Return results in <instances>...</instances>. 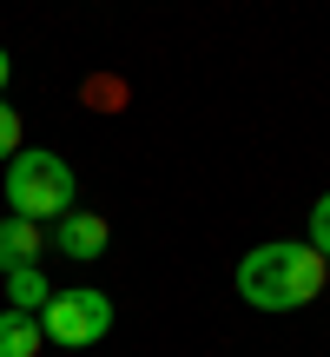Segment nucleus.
Returning a JSON list of instances; mask_svg holds the SVG:
<instances>
[{"label": "nucleus", "mask_w": 330, "mask_h": 357, "mask_svg": "<svg viewBox=\"0 0 330 357\" xmlns=\"http://www.w3.org/2000/svg\"><path fill=\"white\" fill-rule=\"evenodd\" d=\"M330 284V265L297 238H271L238 265V298L251 311H304Z\"/></svg>", "instance_id": "1"}, {"label": "nucleus", "mask_w": 330, "mask_h": 357, "mask_svg": "<svg viewBox=\"0 0 330 357\" xmlns=\"http://www.w3.org/2000/svg\"><path fill=\"white\" fill-rule=\"evenodd\" d=\"M7 212L13 218H33V225L66 218V212H73V166H66L60 153L20 146V153L7 159Z\"/></svg>", "instance_id": "2"}, {"label": "nucleus", "mask_w": 330, "mask_h": 357, "mask_svg": "<svg viewBox=\"0 0 330 357\" xmlns=\"http://www.w3.org/2000/svg\"><path fill=\"white\" fill-rule=\"evenodd\" d=\"M40 331L66 351H93L113 331V298L106 291H53L47 311H40Z\"/></svg>", "instance_id": "3"}, {"label": "nucleus", "mask_w": 330, "mask_h": 357, "mask_svg": "<svg viewBox=\"0 0 330 357\" xmlns=\"http://www.w3.org/2000/svg\"><path fill=\"white\" fill-rule=\"evenodd\" d=\"M53 245H60L66 258H100L106 252V218L100 212H66V218H53Z\"/></svg>", "instance_id": "4"}, {"label": "nucleus", "mask_w": 330, "mask_h": 357, "mask_svg": "<svg viewBox=\"0 0 330 357\" xmlns=\"http://www.w3.org/2000/svg\"><path fill=\"white\" fill-rule=\"evenodd\" d=\"M40 252H47V231L33 225V218H0V271H26L40 265Z\"/></svg>", "instance_id": "5"}, {"label": "nucleus", "mask_w": 330, "mask_h": 357, "mask_svg": "<svg viewBox=\"0 0 330 357\" xmlns=\"http://www.w3.org/2000/svg\"><path fill=\"white\" fill-rule=\"evenodd\" d=\"M47 271L40 265H26V271H7V311H26V318H33V311H47Z\"/></svg>", "instance_id": "6"}, {"label": "nucleus", "mask_w": 330, "mask_h": 357, "mask_svg": "<svg viewBox=\"0 0 330 357\" xmlns=\"http://www.w3.org/2000/svg\"><path fill=\"white\" fill-rule=\"evenodd\" d=\"M40 318H26V311H0V357H33L40 351Z\"/></svg>", "instance_id": "7"}, {"label": "nucleus", "mask_w": 330, "mask_h": 357, "mask_svg": "<svg viewBox=\"0 0 330 357\" xmlns=\"http://www.w3.org/2000/svg\"><path fill=\"white\" fill-rule=\"evenodd\" d=\"M79 100L100 106V113H119V106H126V79H119V73H93L86 86H79Z\"/></svg>", "instance_id": "8"}, {"label": "nucleus", "mask_w": 330, "mask_h": 357, "mask_svg": "<svg viewBox=\"0 0 330 357\" xmlns=\"http://www.w3.org/2000/svg\"><path fill=\"white\" fill-rule=\"evenodd\" d=\"M311 252H317L324 265H330V192L317 199V212H311Z\"/></svg>", "instance_id": "9"}, {"label": "nucleus", "mask_w": 330, "mask_h": 357, "mask_svg": "<svg viewBox=\"0 0 330 357\" xmlns=\"http://www.w3.org/2000/svg\"><path fill=\"white\" fill-rule=\"evenodd\" d=\"M13 153H20V113L0 100V159H13Z\"/></svg>", "instance_id": "10"}, {"label": "nucleus", "mask_w": 330, "mask_h": 357, "mask_svg": "<svg viewBox=\"0 0 330 357\" xmlns=\"http://www.w3.org/2000/svg\"><path fill=\"white\" fill-rule=\"evenodd\" d=\"M7 73H13V60H7V47H0V86H7Z\"/></svg>", "instance_id": "11"}]
</instances>
